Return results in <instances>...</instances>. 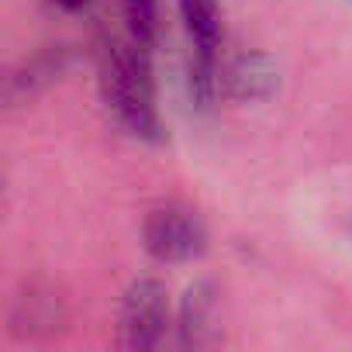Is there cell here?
<instances>
[{
    "label": "cell",
    "mask_w": 352,
    "mask_h": 352,
    "mask_svg": "<svg viewBox=\"0 0 352 352\" xmlns=\"http://www.w3.org/2000/svg\"><path fill=\"white\" fill-rule=\"evenodd\" d=\"M100 97L114 121L142 138V142H159L162 138V121L155 107V80L148 66V49L138 45L135 38L118 42L107 38L100 45Z\"/></svg>",
    "instance_id": "6da1fadb"
},
{
    "label": "cell",
    "mask_w": 352,
    "mask_h": 352,
    "mask_svg": "<svg viewBox=\"0 0 352 352\" xmlns=\"http://www.w3.org/2000/svg\"><path fill=\"white\" fill-rule=\"evenodd\" d=\"M142 242L155 263H169V266L194 263L208 252V225L194 208L180 201H166L145 214Z\"/></svg>",
    "instance_id": "7a4b0ae2"
},
{
    "label": "cell",
    "mask_w": 352,
    "mask_h": 352,
    "mask_svg": "<svg viewBox=\"0 0 352 352\" xmlns=\"http://www.w3.org/2000/svg\"><path fill=\"white\" fill-rule=\"evenodd\" d=\"M169 328V294L155 276H138L124 287L118 307V345L131 352H148L162 345Z\"/></svg>",
    "instance_id": "3957f363"
},
{
    "label": "cell",
    "mask_w": 352,
    "mask_h": 352,
    "mask_svg": "<svg viewBox=\"0 0 352 352\" xmlns=\"http://www.w3.org/2000/svg\"><path fill=\"white\" fill-rule=\"evenodd\" d=\"M63 324H66V300L59 297V290L42 280L25 283V290L14 297L11 307V331L21 338H42L59 331Z\"/></svg>",
    "instance_id": "277c9868"
},
{
    "label": "cell",
    "mask_w": 352,
    "mask_h": 352,
    "mask_svg": "<svg viewBox=\"0 0 352 352\" xmlns=\"http://www.w3.org/2000/svg\"><path fill=\"white\" fill-rule=\"evenodd\" d=\"M218 338V290L211 280H197L187 287L176 314V345L180 349H208Z\"/></svg>",
    "instance_id": "5b68a950"
},
{
    "label": "cell",
    "mask_w": 352,
    "mask_h": 352,
    "mask_svg": "<svg viewBox=\"0 0 352 352\" xmlns=\"http://www.w3.org/2000/svg\"><path fill=\"white\" fill-rule=\"evenodd\" d=\"M280 87V69L266 52H242L221 69V90L232 100H270Z\"/></svg>",
    "instance_id": "8992f818"
},
{
    "label": "cell",
    "mask_w": 352,
    "mask_h": 352,
    "mask_svg": "<svg viewBox=\"0 0 352 352\" xmlns=\"http://www.w3.org/2000/svg\"><path fill=\"white\" fill-rule=\"evenodd\" d=\"M73 63L69 45H45L42 52H35L32 59H25L11 76H8V100L21 104L32 100L38 90H45L49 83H56Z\"/></svg>",
    "instance_id": "52a82bcc"
},
{
    "label": "cell",
    "mask_w": 352,
    "mask_h": 352,
    "mask_svg": "<svg viewBox=\"0 0 352 352\" xmlns=\"http://www.w3.org/2000/svg\"><path fill=\"white\" fill-rule=\"evenodd\" d=\"M121 11H124V21H128V38L152 49L155 38H159V8H155V0H121Z\"/></svg>",
    "instance_id": "ba28073f"
},
{
    "label": "cell",
    "mask_w": 352,
    "mask_h": 352,
    "mask_svg": "<svg viewBox=\"0 0 352 352\" xmlns=\"http://www.w3.org/2000/svg\"><path fill=\"white\" fill-rule=\"evenodd\" d=\"M52 4H56V8H63V11H83V8L90 4V0H52Z\"/></svg>",
    "instance_id": "9c48e42d"
}]
</instances>
